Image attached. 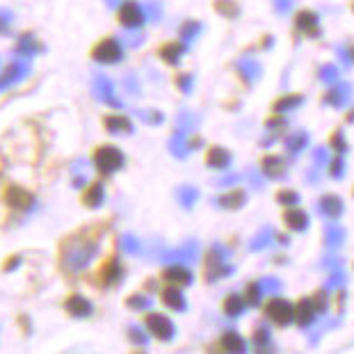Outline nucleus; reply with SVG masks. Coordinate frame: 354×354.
Wrapping results in <instances>:
<instances>
[{
    "label": "nucleus",
    "mask_w": 354,
    "mask_h": 354,
    "mask_svg": "<svg viewBox=\"0 0 354 354\" xmlns=\"http://www.w3.org/2000/svg\"><path fill=\"white\" fill-rule=\"evenodd\" d=\"M71 240H73V247L62 252V263L71 272H80V270H85L89 266V261L94 259L96 243H89V240H80V238H71Z\"/></svg>",
    "instance_id": "1"
},
{
    "label": "nucleus",
    "mask_w": 354,
    "mask_h": 354,
    "mask_svg": "<svg viewBox=\"0 0 354 354\" xmlns=\"http://www.w3.org/2000/svg\"><path fill=\"white\" fill-rule=\"evenodd\" d=\"M124 162H126L124 153L112 145H103L94 151V165H96V169H99V174L103 176L115 174V171L124 167Z\"/></svg>",
    "instance_id": "2"
},
{
    "label": "nucleus",
    "mask_w": 354,
    "mask_h": 354,
    "mask_svg": "<svg viewBox=\"0 0 354 354\" xmlns=\"http://www.w3.org/2000/svg\"><path fill=\"white\" fill-rule=\"evenodd\" d=\"M89 55H92L94 62H99V64H117L119 59L124 57V48L115 37H105V39H101L92 48Z\"/></svg>",
    "instance_id": "3"
},
{
    "label": "nucleus",
    "mask_w": 354,
    "mask_h": 354,
    "mask_svg": "<svg viewBox=\"0 0 354 354\" xmlns=\"http://www.w3.org/2000/svg\"><path fill=\"white\" fill-rule=\"evenodd\" d=\"M227 256H229V250L222 245H215L213 250L208 254V274L206 279L208 281H215V279L220 277H227V274H233V266L227 263Z\"/></svg>",
    "instance_id": "4"
},
{
    "label": "nucleus",
    "mask_w": 354,
    "mask_h": 354,
    "mask_svg": "<svg viewBox=\"0 0 354 354\" xmlns=\"http://www.w3.org/2000/svg\"><path fill=\"white\" fill-rule=\"evenodd\" d=\"M145 322H147V329L151 331L158 341H162V343L171 341L174 334H176L174 322H171L167 315H162V313H149Z\"/></svg>",
    "instance_id": "5"
},
{
    "label": "nucleus",
    "mask_w": 354,
    "mask_h": 354,
    "mask_svg": "<svg viewBox=\"0 0 354 354\" xmlns=\"http://www.w3.org/2000/svg\"><path fill=\"white\" fill-rule=\"evenodd\" d=\"M266 315L277 325H290L292 320H295V306H292L288 299H270L268 302V308H266Z\"/></svg>",
    "instance_id": "6"
},
{
    "label": "nucleus",
    "mask_w": 354,
    "mask_h": 354,
    "mask_svg": "<svg viewBox=\"0 0 354 354\" xmlns=\"http://www.w3.org/2000/svg\"><path fill=\"white\" fill-rule=\"evenodd\" d=\"M117 19L124 28H140L145 24V10H142V5H138L135 0H126V3L119 7Z\"/></svg>",
    "instance_id": "7"
},
{
    "label": "nucleus",
    "mask_w": 354,
    "mask_h": 354,
    "mask_svg": "<svg viewBox=\"0 0 354 354\" xmlns=\"http://www.w3.org/2000/svg\"><path fill=\"white\" fill-rule=\"evenodd\" d=\"M295 26L297 30L302 35L306 37H320L322 35V30H320V19H318V14L315 12H299L297 14V19H295Z\"/></svg>",
    "instance_id": "8"
},
{
    "label": "nucleus",
    "mask_w": 354,
    "mask_h": 354,
    "mask_svg": "<svg viewBox=\"0 0 354 354\" xmlns=\"http://www.w3.org/2000/svg\"><path fill=\"white\" fill-rule=\"evenodd\" d=\"M162 279L167 283H174V286H190L192 283V272L187 270L185 263H176V266H167L162 272Z\"/></svg>",
    "instance_id": "9"
},
{
    "label": "nucleus",
    "mask_w": 354,
    "mask_h": 354,
    "mask_svg": "<svg viewBox=\"0 0 354 354\" xmlns=\"http://www.w3.org/2000/svg\"><path fill=\"white\" fill-rule=\"evenodd\" d=\"M5 201L12 203L14 208L26 210V208L32 206V194L21 185H7L5 187Z\"/></svg>",
    "instance_id": "10"
},
{
    "label": "nucleus",
    "mask_w": 354,
    "mask_h": 354,
    "mask_svg": "<svg viewBox=\"0 0 354 354\" xmlns=\"http://www.w3.org/2000/svg\"><path fill=\"white\" fill-rule=\"evenodd\" d=\"M64 308L66 313L73 315V318H87L89 313H92V304H89V299H85L78 292H73L64 299Z\"/></svg>",
    "instance_id": "11"
},
{
    "label": "nucleus",
    "mask_w": 354,
    "mask_h": 354,
    "mask_svg": "<svg viewBox=\"0 0 354 354\" xmlns=\"http://www.w3.org/2000/svg\"><path fill=\"white\" fill-rule=\"evenodd\" d=\"M350 96H352L350 85H345V82H334L331 89L327 92V96H325V103L334 105V108H343V105H348Z\"/></svg>",
    "instance_id": "12"
},
{
    "label": "nucleus",
    "mask_w": 354,
    "mask_h": 354,
    "mask_svg": "<svg viewBox=\"0 0 354 354\" xmlns=\"http://www.w3.org/2000/svg\"><path fill=\"white\" fill-rule=\"evenodd\" d=\"M315 315H318V308H315V304H313V297L302 299L295 308V320L299 322V327H311Z\"/></svg>",
    "instance_id": "13"
},
{
    "label": "nucleus",
    "mask_w": 354,
    "mask_h": 354,
    "mask_svg": "<svg viewBox=\"0 0 354 354\" xmlns=\"http://www.w3.org/2000/svg\"><path fill=\"white\" fill-rule=\"evenodd\" d=\"M162 302L169 308H174V311H185V304H187L180 286H174V283H169L167 288L162 290Z\"/></svg>",
    "instance_id": "14"
},
{
    "label": "nucleus",
    "mask_w": 354,
    "mask_h": 354,
    "mask_svg": "<svg viewBox=\"0 0 354 354\" xmlns=\"http://www.w3.org/2000/svg\"><path fill=\"white\" fill-rule=\"evenodd\" d=\"M187 50V44H176V41H169V44H165V46L160 48V59L162 62H167L171 66H176L180 62V57H183V53Z\"/></svg>",
    "instance_id": "15"
},
{
    "label": "nucleus",
    "mask_w": 354,
    "mask_h": 354,
    "mask_svg": "<svg viewBox=\"0 0 354 354\" xmlns=\"http://www.w3.org/2000/svg\"><path fill=\"white\" fill-rule=\"evenodd\" d=\"M236 69L240 71V76H243L247 82H250V85L261 78V71H263V69H261V64L256 62V59H252V57L238 59V62H236Z\"/></svg>",
    "instance_id": "16"
},
{
    "label": "nucleus",
    "mask_w": 354,
    "mask_h": 354,
    "mask_svg": "<svg viewBox=\"0 0 354 354\" xmlns=\"http://www.w3.org/2000/svg\"><path fill=\"white\" fill-rule=\"evenodd\" d=\"M283 222H286V227H288L290 231H297V233L308 229V215L304 213V210H299V208L286 210V213H283Z\"/></svg>",
    "instance_id": "17"
},
{
    "label": "nucleus",
    "mask_w": 354,
    "mask_h": 354,
    "mask_svg": "<svg viewBox=\"0 0 354 354\" xmlns=\"http://www.w3.org/2000/svg\"><path fill=\"white\" fill-rule=\"evenodd\" d=\"M263 174L266 178H283L286 174V160L281 156H268L266 160H263Z\"/></svg>",
    "instance_id": "18"
},
{
    "label": "nucleus",
    "mask_w": 354,
    "mask_h": 354,
    "mask_svg": "<svg viewBox=\"0 0 354 354\" xmlns=\"http://www.w3.org/2000/svg\"><path fill=\"white\" fill-rule=\"evenodd\" d=\"M318 208H320V215H325V217L343 215V201L338 199L336 194H325V197L318 201Z\"/></svg>",
    "instance_id": "19"
},
{
    "label": "nucleus",
    "mask_w": 354,
    "mask_h": 354,
    "mask_svg": "<svg viewBox=\"0 0 354 354\" xmlns=\"http://www.w3.org/2000/svg\"><path fill=\"white\" fill-rule=\"evenodd\" d=\"M206 162H208V167H213V169H227L231 165V153L224 147H213L208 151Z\"/></svg>",
    "instance_id": "20"
},
{
    "label": "nucleus",
    "mask_w": 354,
    "mask_h": 354,
    "mask_svg": "<svg viewBox=\"0 0 354 354\" xmlns=\"http://www.w3.org/2000/svg\"><path fill=\"white\" fill-rule=\"evenodd\" d=\"M245 201H247V194L243 190H233V192L222 194V197L217 199V206L224 210H238L245 206Z\"/></svg>",
    "instance_id": "21"
},
{
    "label": "nucleus",
    "mask_w": 354,
    "mask_h": 354,
    "mask_svg": "<svg viewBox=\"0 0 354 354\" xmlns=\"http://www.w3.org/2000/svg\"><path fill=\"white\" fill-rule=\"evenodd\" d=\"M122 274H124V270H122V263H119V259H110L103 266V272H101L103 286H115L119 279H122Z\"/></svg>",
    "instance_id": "22"
},
{
    "label": "nucleus",
    "mask_w": 354,
    "mask_h": 354,
    "mask_svg": "<svg viewBox=\"0 0 354 354\" xmlns=\"http://www.w3.org/2000/svg\"><path fill=\"white\" fill-rule=\"evenodd\" d=\"M105 131L112 133V135H119V133H133V124H131V119H126V117L110 115V117H105Z\"/></svg>",
    "instance_id": "23"
},
{
    "label": "nucleus",
    "mask_w": 354,
    "mask_h": 354,
    "mask_svg": "<svg viewBox=\"0 0 354 354\" xmlns=\"http://www.w3.org/2000/svg\"><path fill=\"white\" fill-rule=\"evenodd\" d=\"M103 197H105V190L101 183H92L85 190V194H82V203L89 208H99L103 203Z\"/></svg>",
    "instance_id": "24"
},
{
    "label": "nucleus",
    "mask_w": 354,
    "mask_h": 354,
    "mask_svg": "<svg viewBox=\"0 0 354 354\" xmlns=\"http://www.w3.org/2000/svg\"><path fill=\"white\" fill-rule=\"evenodd\" d=\"M222 348L229 352H245L247 343L243 341V336L236 334V331H227V334L222 336Z\"/></svg>",
    "instance_id": "25"
},
{
    "label": "nucleus",
    "mask_w": 354,
    "mask_h": 354,
    "mask_svg": "<svg viewBox=\"0 0 354 354\" xmlns=\"http://www.w3.org/2000/svg\"><path fill=\"white\" fill-rule=\"evenodd\" d=\"M345 240V231L341 227H334V224H329L325 229V245L329 250H336V247H341Z\"/></svg>",
    "instance_id": "26"
},
{
    "label": "nucleus",
    "mask_w": 354,
    "mask_h": 354,
    "mask_svg": "<svg viewBox=\"0 0 354 354\" xmlns=\"http://www.w3.org/2000/svg\"><path fill=\"white\" fill-rule=\"evenodd\" d=\"M245 306L247 302L240 295H229L227 302H224V313H227L229 318H238V315L245 311Z\"/></svg>",
    "instance_id": "27"
},
{
    "label": "nucleus",
    "mask_w": 354,
    "mask_h": 354,
    "mask_svg": "<svg viewBox=\"0 0 354 354\" xmlns=\"http://www.w3.org/2000/svg\"><path fill=\"white\" fill-rule=\"evenodd\" d=\"M306 145H308V135L304 131H297V133H292L290 138H286V149H288L290 153H299Z\"/></svg>",
    "instance_id": "28"
},
{
    "label": "nucleus",
    "mask_w": 354,
    "mask_h": 354,
    "mask_svg": "<svg viewBox=\"0 0 354 354\" xmlns=\"http://www.w3.org/2000/svg\"><path fill=\"white\" fill-rule=\"evenodd\" d=\"M304 103V96L302 94H288L283 99H279L274 103V112H288V110H295L297 105Z\"/></svg>",
    "instance_id": "29"
},
{
    "label": "nucleus",
    "mask_w": 354,
    "mask_h": 354,
    "mask_svg": "<svg viewBox=\"0 0 354 354\" xmlns=\"http://www.w3.org/2000/svg\"><path fill=\"white\" fill-rule=\"evenodd\" d=\"M270 243H272V229H263L259 236L252 238L250 243V250L252 252H261V250H268Z\"/></svg>",
    "instance_id": "30"
},
{
    "label": "nucleus",
    "mask_w": 354,
    "mask_h": 354,
    "mask_svg": "<svg viewBox=\"0 0 354 354\" xmlns=\"http://www.w3.org/2000/svg\"><path fill=\"white\" fill-rule=\"evenodd\" d=\"M254 348L259 350V352H266L268 348H270V331H268V327L266 325H261L259 329L254 331Z\"/></svg>",
    "instance_id": "31"
},
{
    "label": "nucleus",
    "mask_w": 354,
    "mask_h": 354,
    "mask_svg": "<svg viewBox=\"0 0 354 354\" xmlns=\"http://www.w3.org/2000/svg\"><path fill=\"white\" fill-rule=\"evenodd\" d=\"M261 297H263V288L261 283H250L245 290V302L250 306H259L261 304Z\"/></svg>",
    "instance_id": "32"
},
{
    "label": "nucleus",
    "mask_w": 354,
    "mask_h": 354,
    "mask_svg": "<svg viewBox=\"0 0 354 354\" xmlns=\"http://www.w3.org/2000/svg\"><path fill=\"white\" fill-rule=\"evenodd\" d=\"M215 10L224 14V17H231V19L238 17V5L233 3V0H215Z\"/></svg>",
    "instance_id": "33"
},
{
    "label": "nucleus",
    "mask_w": 354,
    "mask_h": 354,
    "mask_svg": "<svg viewBox=\"0 0 354 354\" xmlns=\"http://www.w3.org/2000/svg\"><path fill=\"white\" fill-rule=\"evenodd\" d=\"M281 279L279 277H266L261 281V288H263V292H270V295H277L279 290H281Z\"/></svg>",
    "instance_id": "34"
},
{
    "label": "nucleus",
    "mask_w": 354,
    "mask_h": 354,
    "mask_svg": "<svg viewBox=\"0 0 354 354\" xmlns=\"http://www.w3.org/2000/svg\"><path fill=\"white\" fill-rule=\"evenodd\" d=\"M343 174H345V160H343V153H338L329 165V176L331 178H341Z\"/></svg>",
    "instance_id": "35"
},
{
    "label": "nucleus",
    "mask_w": 354,
    "mask_h": 354,
    "mask_svg": "<svg viewBox=\"0 0 354 354\" xmlns=\"http://www.w3.org/2000/svg\"><path fill=\"white\" fill-rule=\"evenodd\" d=\"M178 199L185 208H192V203L197 201V190H194V187H180Z\"/></svg>",
    "instance_id": "36"
},
{
    "label": "nucleus",
    "mask_w": 354,
    "mask_h": 354,
    "mask_svg": "<svg viewBox=\"0 0 354 354\" xmlns=\"http://www.w3.org/2000/svg\"><path fill=\"white\" fill-rule=\"evenodd\" d=\"M199 28H201V24H194V21H187V24H183V28H180V37H183V41L187 44L192 37H197Z\"/></svg>",
    "instance_id": "37"
},
{
    "label": "nucleus",
    "mask_w": 354,
    "mask_h": 354,
    "mask_svg": "<svg viewBox=\"0 0 354 354\" xmlns=\"http://www.w3.org/2000/svg\"><path fill=\"white\" fill-rule=\"evenodd\" d=\"M320 78H322V82H327V85H334V82H338V69L331 64H325L320 69Z\"/></svg>",
    "instance_id": "38"
},
{
    "label": "nucleus",
    "mask_w": 354,
    "mask_h": 354,
    "mask_svg": "<svg viewBox=\"0 0 354 354\" xmlns=\"http://www.w3.org/2000/svg\"><path fill=\"white\" fill-rule=\"evenodd\" d=\"M277 201L283 203V206H295V203L299 201V194L292 192V190H281L277 194Z\"/></svg>",
    "instance_id": "39"
},
{
    "label": "nucleus",
    "mask_w": 354,
    "mask_h": 354,
    "mask_svg": "<svg viewBox=\"0 0 354 354\" xmlns=\"http://www.w3.org/2000/svg\"><path fill=\"white\" fill-rule=\"evenodd\" d=\"M345 283V274L341 272V268L334 270V274H331L327 279V290H334V288H341V286Z\"/></svg>",
    "instance_id": "40"
},
{
    "label": "nucleus",
    "mask_w": 354,
    "mask_h": 354,
    "mask_svg": "<svg viewBox=\"0 0 354 354\" xmlns=\"http://www.w3.org/2000/svg\"><path fill=\"white\" fill-rule=\"evenodd\" d=\"M331 147H334L338 153H345V151H348V142H345L343 131H336V133H334V138H331Z\"/></svg>",
    "instance_id": "41"
},
{
    "label": "nucleus",
    "mask_w": 354,
    "mask_h": 354,
    "mask_svg": "<svg viewBox=\"0 0 354 354\" xmlns=\"http://www.w3.org/2000/svg\"><path fill=\"white\" fill-rule=\"evenodd\" d=\"M176 85H178V89H180V92H190V89H192V76H190V73H183V76H178L176 78Z\"/></svg>",
    "instance_id": "42"
},
{
    "label": "nucleus",
    "mask_w": 354,
    "mask_h": 354,
    "mask_svg": "<svg viewBox=\"0 0 354 354\" xmlns=\"http://www.w3.org/2000/svg\"><path fill=\"white\" fill-rule=\"evenodd\" d=\"M171 149H174V153H178L180 158H183L187 153V145H185V138L183 135H178V138H174V145H171Z\"/></svg>",
    "instance_id": "43"
},
{
    "label": "nucleus",
    "mask_w": 354,
    "mask_h": 354,
    "mask_svg": "<svg viewBox=\"0 0 354 354\" xmlns=\"http://www.w3.org/2000/svg\"><path fill=\"white\" fill-rule=\"evenodd\" d=\"M274 3V10L279 14H286V12H290L292 10V5H295V0H272Z\"/></svg>",
    "instance_id": "44"
},
{
    "label": "nucleus",
    "mask_w": 354,
    "mask_h": 354,
    "mask_svg": "<svg viewBox=\"0 0 354 354\" xmlns=\"http://www.w3.org/2000/svg\"><path fill=\"white\" fill-rule=\"evenodd\" d=\"M313 160H315V165H318V167H320V165H327V162H329L327 149H322V147L315 149V151H313Z\"/></svg>",
    "instance_id": "45"
},
{
    "label": "nucleus",
    "mask_w": 354,
    "mask_h": 354,
    "mask_svg": "<svg viewBox=\"0 0 354 354\" xmlns=\"http://www.w3.org/2000/svg\"><path fill=\"white\" fill-rule=\"evenodd\" d=\"M128 304H131L133 308H149V299L142 297V295H135V297L128 299Z\"/></svg>",
    "instance_id": "46"
},
{
    "label": "nucleus",
    "mask_w": 354,
    "mask_h": 354,
    "mask_svg": "<svg viewBox=\"0 0 354 354\" xmlns=\"http://www.w3.org/2000/svg\"><path fill=\"white\" fill-rule=\"evenodd\" d=\"M343 266V259H322V268L325 270H338Z\"/></svg>",
    "instance_id": "47"
},
{
    "label": "nucleus",
    "mask_w": 354,
    "mask_h": 354,
    "mask_svg": "<svg viewBox=\"0 0 354 354\" xmlns=\"http://www.w3.org/2000/svg\"><path fill=\"white\" fill-rule=\"evenodd\" d=\"M286 124H288V119L286 117H272V119H268V128H286Z\"/></svg>",
    "instance_id": "48"
},
{
    "label": "nucleus",
    "mask_w": 354,
    "mask_h": 354,
    "mask_svg": "<svg viewBox=\"0 0 354 354\" xmlns=\"http://www.w3.org/2000/svg\"><path fill=\"white\" fill-rule=\"evenodd\" d=\"M313 304H315V308H318V313H325L327 311V299H325V295H315L313 297Z\"/></svg>",
    "instance_id": "49"
},
{
    "label": "nucleus",
    "mask_w": 354,
    "mask_h": 354,
    "mask_svg": "<svg viewBox=\"0 0 354 354\" xmlns=\"http://www.w3.org/2000/svg\"><path fill=\"white\" fill-rule=\"evenodd\" d=\"M238 174H227V176H224V178H220V180H217V185H222V187H227V185H233V183H238Z\"/></svg>",
    "instance_id": "50"
},
{
    "label": "nucleus",
    "mask_w": 354,
    "mask_h": 354,
    "mask_svg": "<svg viewBox=\"0 0 354 354\" xmlns=\"http://www.w3.org/2000/svg\"><path fill=\"white\" fill-rule=\"evenodd\" d=\"M338 57H341V59H343V64H345V66H348V64L352 62V55H350V53H348V50H343V48H341V50H338Z\"/></svg>",
    "instance_id": "51"
},
{
    "label": "nucleus",
    "mask_w": 354,
    "mask_h": 354,
    "mask_svg": "<svg viewBox=\"0 0 354 354\" xmlns=\"http://www.w3.org/2000/svg\"><path fill=\"white\" fill-rule=\"evenodd\" d=\"M250 176H252V183H254L256 187H259V185H261V180H259V174H256V171H252Z\"/></svg>",
    "instance_id": "52"
},
{
    "label": "nucleus",
    "mask_w": 354,
    "mask_h": 354,
    "mask_svg": "<svg viewBox=\"0 0 354 354\" xmlns=\"http://www.w3.org/2000/svg\"><path fill=\"white\" fill-rule=\"evenodd\" d=\"M352 57H354V53H352Z\"/></svg>",
    "instance_id": "53"
}]
</instances>
